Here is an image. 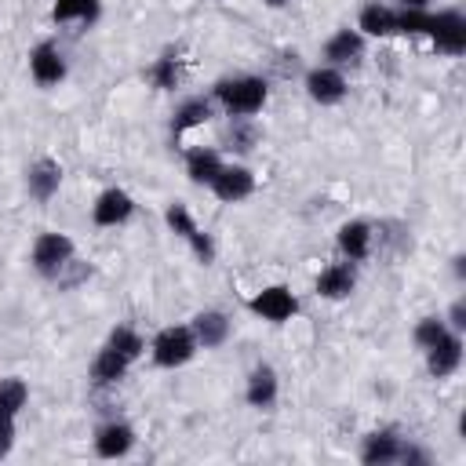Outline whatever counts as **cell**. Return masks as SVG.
<instances>
[{"mask_svg": "<svg viewBox=\"0 0 466 466\" xmlns=\"http://www.w3.org/2000/svg\"><path fill=\"white\" fill-rule=\"evenodd\" d=\"M357 29L368 36V40H382V36H397V7L390 4H379V0H368L357 15Z\"/></svg>", "mask_w": 466, "mask_h": 466, "instance_id": "cell-22", "label": "cell"}, {"mask_svg": "<svg viewBox=\"0 0 466 466\" xmlns=\"http://www.w3.org/2000/svg\"><path fill=\"white\" fill-rule=\"evenodd\" d=\"M29 76L36 87H58L69 76V62L55 40H36L29 47Z\"/></svg>", "mask_w": 466, "mask_h": 466, "instance_id": "cell-10", "label": "cell"}, {"mask_svg": "<svg viewBox=\"0 0 466 466\" xmlns=\"http://www.w3.org/2000/svg\"><path fill=\"white\" fill-rule=\"evenodd\" d=\"M430 22V7H397V36H422Z\"/></svg>", "mask_w": 466, "mask_h": 466, "instance_id": "cell-30", "label": "cell"}, {"mask_svg": "<svg viewBox=\"0 0 466 466\" xmlns=\"http://www.w3.org/2000/svg\"><path fill=\"white\" fill-rule=\"evenodd\" d=\"M441 317H444V324H448L451 331L466 335V299H462V295H459V299H455V302H451V306H448Z\"/></svg>", "mask_w": 466, "mask_h": 466, "instance_id": "cell-33", "label": "cell"}, {"mask_svg": "<svg viewBox=\"0 0 466 466\" xmlns=\"http://www.w3.org/2000/svg\"><path fill=\"white\" fill-rule=\"evenodd\" d=\"M448 331H451V328L444 324L441 313H426V317L415 320V328H411V342H415L419 350H430V346H433L441 335H448Z\"/></svg>", "mask_w": 466, "mask_h": 466, "instance_id": "cell-29", "label": "cell"}, {"mask_svg": "<svg viewBox=\"0 0 466 466\" xmlns=\"http://www.w3.org/2000/svg\"><path fill=\"white\" fill-rule=\"evenodd\" d=\"M106 346H109V350H116L120 357H127L131 364H138V360L146 357V339H142V335H138V328H131V324H116V328H109Z\"/></svg>", "mask_w": 466, "mask_h": 466, "instance_id": "cell-26", "label": "cell"}, {"mask_svg": "<svg viewBox=\"0 0 466 466\" xmlns=\"http://www.w3.org/2000/svg\"><path fill=\"white\" fill-rule=\"evenodd\" d=\"M302 87H306V98L317 102V106H339L346 95H350V80H346V69H335V66H309L306 76H302Z\"/></svg>", "mask_w": 466, "mask_h": 466, "instance_id": "cell-8", "label": "cell"}, {"mask_svg": "<svg viewBox=\"0 0 466 466\" xmlns=\"http://www.w3.org/2000/svg\"><path fill=\"white\" fill-rule=\"evenodd\" d=\"M313 291H317L320 299H328V302H342V299H350V295L357 291V262H350V258L328 262V266L317 273Z\"/></svg>", "mask_w": 466, "mask_h": 466, "instance_id": "cell-17", "label": "cell"}, {"mask_svg": "<svg viewBox=\"0 0 466 466\" xmlns=\"http://www.w3.org/2000/svg\"><path fill=\"white\" fill-rule=\"evenodd\" d=\"M451 273H455V280L462 284L466 280V255L459 251V255H451Z\"/></svg>", "mask_w": 466, "mask_h": 466, "instance_id": "cell-34", "label": "cell"}, {"mask_svg": "<svg viewBox=\"0 0 466 466\" xmlns=\"http://www.w3.org/2000/svg\"><path fill=\"white\" fill-rule=\"evenodd\" d=\"M211 102L226 116H255L269 102V80L258 73H226L211 84Z\"/></svg>", "mask_w": 466, "mask_h": 466, "instance_id": "cell-1", "label": "cell"}, {"mask_svg": "<svg viewBox=\"0 0 466 466\" xmlns=\"http://www.w3.org/2000/svg\"><path fill=\"white\" fill-rule=\"evenodd\" d=\"M433 51L441 55H462L466 51V15L459 7H441V11H430V22H426V33Z\"/></svg>", "mask_w": 466, "mask_h": 466, "instance_id": "cell-6", "label": "cell"}, {"mask_svg": "<svg viewBox=\"0 0 466 466\" xmlns=\"http://www.w3.org/2000/svg\"><path fill=\"white\" fill-rule=\"evenodd\" d=\"M146 76H149V84H153L157 91H175L178 80H182V58H178V51H175V47L160 51V55L153 58V66H149Z\"/></svg>", "mask_w": 466, "mask_h": 466, "instance_id": "cell-25", "label": "cell"}, {"mask_svg": "<svg viewBox=\"0 0 466 466\" xmlns=\"http://www.w3.org/2000/svg\"><path fill=\"white\" fill-rule=\"evenodd\" d=\"M189 328H193L200 350H222L233 335V320L226 309H200V313H193Z\"/></svg>", "mask_w": 466, "mask_h": 466, "instance_id": "cell-19", "label": "cell"}, {"mask_svg": "<svg viewBox=\"0 0 466 466\" xmlns=\"http://www.w3.org/2000/svg\"><path fill=\"white\" fill-rule=\"evenodd\" d=\"M400 444H404V433H400L397 426H379V430L364 433L357 455H360L364 466H397Z\"/></svg>", "mask_w": 466, "mask_h": 466, "instance_id": "cell-16", "label": "cell"}, {"mask_svg": "<svg viewBox=\"0 0 466 466\" xmlns=\"http://www.w3.org/2000/svg\"><path fill=\"white\" fill-rule=\"evenodd\" d=\"M262 4H266V7H269V11H280V7H288V4H291V0H262Z\"/></svg>", "mask_w": 466, "mask_h": 466, "instance_id": "cell-36", "label": "cell"}, {"mask_svg": "<svg viewBox=\"0 0 466 466\" xmlns=\"http://www.w3.org/2000/svg\"><path fill=\"white\" fill-rule=\"evenodd\" d=\"M215 113H218V109H215L211 95H186V98L175 106V113H171V138H182L186 131L204 127Z\"/></svg>", "mask_w": 466, "mask_h": 466, "instance_id": "cell-20", "label": "cell"}, {"mask_svg": "<svg viewBox=\"0 0 466 466\" xmlns=\"http://www.w3.org/2000/svg\"><path fill=\"white\" fill-rule=\"evenodd\" d=\"M135 444H138V433L124 419H106L91 433V448H95L98 459H124V455L135 451Z\"/></svg>", "mask_w": 466, "mask_h": 466, "instance_id": "cell-12", "label": "cell"}, {"mask_svg": "<svg viewBox=\"0 0 466 466\" xmlns=\"http://www.w3.org/2000/svg\"><path fill=\"white\" fill-rule=\"evenodd\" d=\"M186 178L193 182V186H211V178L218 175V167L226 164L222 160V153L215 149V146H193V149H186Z\"/></svg>", "mask_w": 466, "mask_h": 466, "instance_id": "cell-23", "label": "cell"}, {"mask_svg": "<svg viewBox=\"0 0 466 466\" xmlns=\"http://www.w3.org/2000/svg\"><path fill=\"white\" fill-rule=\"evenodd\" d=\"M58 189H62V164L55 157H36L25 167V193L36 204H47V200H55Z\"/></svg>", "mask_w": 466, "mask_h": 466, "instance_id": "cell-18", "label": "cell"}, {"mask_svg": "<svg viewBox=\"0 0 466 466\" xmlns=\"http://www.w3.org/2000/svg\"><path fill=\"white\" fill-rule=\"evenodd\" d=\"M149 360L157 364V368H164V371H175V368H186L197 353H200V346H197V335H193V328L189 324H164L153 339H149Z\"/></svg>", "mask_w": 466, "mask_h": 466, "instance_id": "cell-3", "label": "cell"}, {"mask_svg": "<svg viewBox=\"0 0 466 466\" xmlns=\"http://www.w3.org/2000/svg\"><path fill=\"white\" fill-rule=\"evenodd\" d=\"M258 142V127H255V116H229V131H226V146L233 153H248L255 149Z\"/></svg>", "mask_w": 466, "mask_h": 466, "instance_id": "cell-28", "label": "cell"}, {"mask_svg": "<svg viewBox=\"0 0 466 466\" xmlns=\"http://www.w3.org/2000/svg\"><path fill=\"white\" fill-rule=\"evenodd\" d=\"M430 4H433V0H397V7H422V11H426Z\"/></svg>", "mask_w": 466, "mask_h": 466, "instance_id": "cell-35", "label": "cell"}, {"mask_svg": "<svg viewBox=\"0 0 466 466\" xmlns=\"http://www.w3.org/2000/svg\"><path fill=\"white\" fill-rule=\"evenodd\" d=\"M15 441H18V419L0 415V459H7L15 451Z\"/></svg>", "mask_w": 466, "mask_h": 466, "instance_id": "cell-32", "label": "cell"}, {"mask_svg": "<svg viewBox=\"0 0 466 466\" xmlns=\"http://www.w3.org/2000/svg\"><path fill=\"white\" fill-rule=\"evenodd\" d=\"M164 222H167V229L193 251V258H197L200 266H211V262H215V240H211V233L197 222V215L189 211V204L171 200V204L164 208Z\"/></svg>", "mask_w": 466, "mask_h": 466, "instance_id": "cell-4", "label": "cell"}, {"mask_svg": "<svg viewBox=\"0 0 466 466\" xmlns=\"http://www.w3.org/2000/svg\"><path fill=\"white\" fill-rule=\"evenodd\" d=\"M135 211H138V204L124 186H106L91 204V222L98 229H120L135 218Z\"/></svg>", "mask_w": 466, "mask_h": 466, "instance_id": "cell-9", "label": "cell"}, {"mask_svg": "<svg viewBox=\"0 0 466 466\" xmlns=\"http://www.w3.org/2000/svg\"><path fill=\"white\" fill-rule=\"evenodd\" d=\"M335 251H339V258H350L360 266L375 251V226L368 218H346L335 229Z\"/></svg>", "mask_w": 466, "mask_h": 466, "instance_id": "cell-14", "label": "cell"}, {"mask_svg": "<svg viewBox=\"0 0 466 466\" xmlns=\"http://www.w3.org/2000/svg\"><path fill=\"white\" fill-rule=\"evenodd\" d=\"M433 462V455L422 448V444H415L411 437H404V444H400V459H397V466H430Z\"/></svg>", "mask_w": 466, "mask_h": 466, "instance_id": "cell-31", "label": "cell"}, {"mask_svg": "<svg viewBox=\"0 0 466 466\" xmlns=\"http://www.w3.org/2000/svg\"><path fill=\"white\" fill-rule=\"evenodd\" d=\"M102 15V0H51L55 25H95Z\"/></svg>", "mask_w": 466, "mask_h": 466, "instance_id": "cell-24", "label": "cell"}, {"mask_svg": "<svg viewBox=\"0 0 466 466\" xmlns=\"http://www.w3.org/2000/svg\"><path fill=\"white\" fill-rule=\"evenodd\" d=\"M244 400L255 411H273V404L280 400V375H277L273 364L258 360V364L248 368V375H244Z\"/></svg>", "mask_w": 466, "mask_h": 466, "instance_id": "cell-13", "label": "cell"}, {"mask_svg": "<svg viewBox=\"0 0 466 466\" xmlns=\"http://www.w3.org/2000/svg\"><path fill=\"white\" fill-rule=\"evenodd\" d=\"M364 51H368V36L357 25H339L320 44V62L324 66H335V69H353V66H360Z\"/></svg>", "mask_w": 466, "mask_h": 466, "instance_id": "cell-7", "label": "cell"}, {"mask_svg": "<svg viewBox=\"0 0 466 466\" xmlns=\"http://www.w3.org/2000/svg\"><path fill=\"white\" fill-rule=\"evenodd\" d=\"M426 357V375L430 379H451L459 368H462V357H466V342L459 331H448L441 335L430 350H422Z\"/></svg>", "mask_w": 466, "mask_h": 466, "instance_id": "cell-15", "label": "cell"}, {"mask_svg": "<svg viewBox=\"0 0 466 466\" xmlns=\"http://www.w3.org/2000/svg\"><path fill=\"white\" fill-rule=\"evenodd\" d=\"M244 306H248V313H255V317L266 320V324H288V320H295L299 309H302L299 295H295L288 284H266V288H258L255 295H248Z\"/></svg>", "mask_w": 466, "mask_h": 466, "instance_id": "cell-5", "label": "cell"}, {"mask_svg": "<svg viewBox=\"0 0 466 466\" xmlns=\"http://www.w3.org/2000/svg\"><path fill=\"white\" fill-rule=\"evenodd\" d=\"M135 364L127 360V357H120L116 350H109L106 342L98 346V353L91 357V368H87V379H91V386L95 390H106V386H116L120 379H127V371H131Z\"/></svg>", "mask_w": 466, "mask_h": 466, "instance_id": "cell-21", "label": "cell"}, {"mask_svg": "<svg viewBox=\"0 0 466 466\" xmlns=\"http://www.w3.org/2000/svg\"><path fill=\"white\" fill-rule=\"evenodd\" d=\"M255 171L248 167V164H240V160H226L222 167H218V175L211 178V197L218 200V204H240V200H248L251 193H255Z\"/></svg>", "mask_w": 466, "mask_h": 466, "instance_id": "cell-11", "label": "cell"}, {"mask_svg": "<svg viewBox=\"0 0 466 466\" xmlns=\"http://www.w3.org/2000/svg\"><path fill=\"white\" fill-rule=\"evenodd\" d=\"M73 258H76V240L69 233H58V229L36 233V240L29 248V266L40 280H62Z\"/></svg>", "mask_w": 466, "mask_h": 466, "instance_id": "cell-2", "label": "cell"}, {"mask_svg": "<svg viewBox=\"0 0 466 466\" xmlns=\"http://www.w3.org/2000/svg\"><path fill=\"white\" fill-rule=\"evenodd\" d=\"M25 404H29V386H25V379L4 375V379H0V415L18 419V415L25 411Z\"/></svg>", "mask_w": 466, "mask_h": 466, "instance_id": "cell-27", "label": "cell"}]
</instances>
